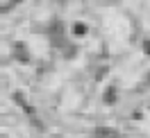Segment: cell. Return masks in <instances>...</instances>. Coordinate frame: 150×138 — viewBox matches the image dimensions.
<instances>
[{"mask_svg": "<svg viewBox=\"0 0 150 138\" xmlns=\"http://www.w3.org/2000/svg\"><path fill=\"white\" fill-rule=\"evenodd\" d=\"M105 102H107V104H114V102H116V88H107V91H105Z\"/></svg>", "mask_w": 150, "mask_h": 138, "instance_id": "4", "label": "cell"}, {"mask_svg": "<svg viewBox=\"0 0 150 138\" xmlns=\"http://www.w3.org/2000/svg\"><path fill=\"white\" fill-rule=\"evenodd\" d=\"M14 102H16V104H18L21 109L25 111V113H28V118L32 120V125H37L39 129H43V125H41V120H39V116H37V111L32 109V106H30L28 102L23 100V93H14Z\"/></svg>", "mask_w": 150, "mask_h": 138, "instance_id": "1", "label": "cell"}, {"mask_svg": "<svg viewBox=\"0 0 150 138\" xmlns=\"http://www.w3.org/2000/svg\"><path fill=\"white\" fill-rule=\"evenodd\" d=\"M21 55V61H28V52H25V48L23 46H16V57Z\"/></svg>", "mask_w": 150, "mask_h": 138, "instance_id": "6", "label": "cell"}, {"mask_svg": "<svg viewBox=\"0 0 150 138\" xmlns=\"http://www.w3.org/2000/svg\"><path fill=\"white\" fill-rule=\"evenodd\" d=\"M50 41H52V46H57V48L64 46V27H62V23H55V25L50 27Z\"/></svg>", "mask_w": 150, "mask_h": 138, "instance_id": "2", "label": "cell"}, {"mask_svg": "<svg viewBox=\"0 0 150 138\" xmlns=\"http://www.w3.org/2000/svg\"><path fill=\"white\" fill-rule=\"evenodd\" d=\"M143 52H146V55H150V41H146V43H143Z\"/></svg>", "mask_w": 150, "mask_h": 138, "instance_id": "7", "label": "cell"}, {"mask_svg": "<svg viewBox=\"0 0 150 138\" xmlns=\"http://www.w3.org/2000/svg\"><path fill=\"white\" fill-rule=\"evenodd\" d=\"M96 138H121V134L112 127H96Z\"/></svg>", "mask_w": 150, "mask_h": 138, "instance_id": "3", "label": "cell"}, {"mask_svg": "<svg viewBox=\"0 0 150 138\" xmlns=\"http://www.w3.org/2000/svg\"><path fill=\"white\" fill-rule=\"evenodd\" d=\"M84 32H86V25H82V23H75L73 25V34L75 36H82Z\"/></svg>", "mask_w": 150, "mask_h": 138, "instance_id": "5", "label": "cell"}]
</instances>
